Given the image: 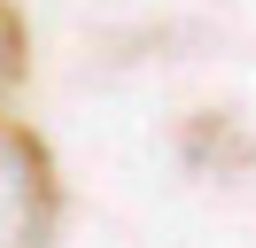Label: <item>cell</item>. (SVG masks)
Returning <instances> with one entry per match:
<instances>
[{"label": "cell", "instance_id": "1", "mask_svg": "<svg viewBox=\"0 0 256 248\" xmlns=\"http://www.w3.org/2000/svg\"><path fill=\"white\" fill-rule=\"evenodd\" d=\"M54 225H62L54 148L0 108V248H54Z\"/></svg>", "mask_w": 256, "mask_h": 248}, {"label": "cell", "instance_id": "2", "mask_svg": "<svg viewBox=\"0 0 256 248\" xmlns=\"http://www.w3.org/2000/svg\"><path fill=\"white\" fill-rule=\"evenodd\" d=\"M186 163L194 170H256V148L240 140V124L233 116H186Z\"/></svg>", "mask_w": 256, "mask_h": 248}, {"label": "cell", "instance_id": "3", "mask_svg": "<svg viewBox=\"0 0 256 248\" xmlns=\"http://www.w3.org/2000/svg\"><path fill=\"white\" fill-rule=\"evenodd\" d=\"M24 78H32V24L16 0H0V108L24 93Z\"/></svg>", "mask_w": 256, "mask_h": 248}]
</instances>
